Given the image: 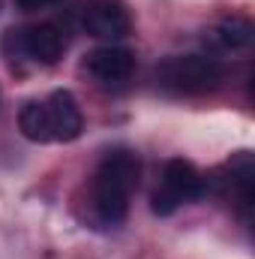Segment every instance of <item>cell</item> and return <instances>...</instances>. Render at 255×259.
Masks as SVG:
<instances>
[{
    "label": "cell",
    "mask_w": 255,
    "mask_h": 259,
    "mask_svg": "<svg viewBox=\"0 0 255 259\" xmlns=\"http://www.w3.org/2000/svg\"><path fill=\"white\" fill-rule=\"evenodd\" d=\"M156 84L168 94H183V97H198L210 94L222 84L225 69L210 55H171L156 64Z\"/></svg>",
    "instance_id": "2"
},
{
    "label": "cell",
    "mask_w": 255,
    "mask_h": 259,
    "mask_svg": "<svg viewBox=\"0 0 255 259\" xmlns=\"http://www.w3.org/2000/svg\"><path fill=\"white\" fill-rule=\"evenodd\" d=\"M87 72L102 84H120L135 72V55L123 46H102L87 55Z\"/></svg>",
    "instance_id": "5"
},
{
    "label": "cell",
    "mask_w": 255,
    "mask_h": 259,
    "mask_svg": "<svg viewBox=\"0 0 255 259\" xmlns=\"http://www.w3.org/2000/svg\"><path fill=\"white\" fill-rule=\"evenodd\" d=\"M81 24L96 39H123L132 30V18L120 0H90L81 12Z\"/></svg>",
    "instance_id": "3"
},
{
    "label": "cell",
    "mask_w": 255,
    "mask_h": 259,
    "mask_svg": "<svg viewBox=\"0 0 255 259\" xmlns=\"http://www.w3.org/2000/svg\"><path fill=\"white\" fill-rule=\"evenodd\" d=\"M24 12H30V9H45V6H57L60 0H15Z\"/></svg>",
    "instance_id": "11"
},
{
    "label": "cell",
    "mask_w": 255,
    "mask_h": 259,
    "mask_svg": "<svg viewBox=\"0 0 255 259\" xmlns=\"http://www.w3.org/2000/svg\"><path fill=\"white\" fill-rule=\"evenodd\" d=\"M24 49H27V58L36 61L42 66H54L63 58L66 39L60 33L57 24H33V27H24Z\"/></svg>",
    "instance_id": "7"
},
{
    "label": "cell",
    "mask_w": 255,
    "mask_h": 259,
    "mask_svg": "<svg viewBox=\"0 0 255 259\" xmlns=\"http://www.w3.org/2000/svg\"><path fill=\"white\" fill-rule=\"evenodd\" d=\"M48 124H51V142H75L84 130V118L78 109V100L69 91H54L45 100Z\"/></svg>",
    "instance_id": "6"
},
{
    "label": "cell",
    "mask_w": 255,
    "mask_h": 259,
    "mask_svg": "<svg viewBox=\"0 0 255 259\" xmlns=\"http://www.w3.org/2000/svg\"><path fill=\"white\" fill-rule=\"evenodd\" d=\"M0 6H3V0H0Z\"/></svg>",
    "instance_id": "12"
},
{
    "label": "cell",
    "mask_w": 255,
    "mask_h": 259,
    "mask_svg": "<svg viewBox=\"0 0 255 259\" xmlns=\"http://www.w3.org/2000/svg\"><path fill=\"white\" fill-rule=\"evenodd\" d=\"M210 39L222 49V52H240L252 42V24L249 18L243 15H231V18H222L213 30H210Z\"/></svg>",
    "instance_id": "8"
},
{
    "label": "cell",
    "mask_w": 255,
    "mask_h": 259,
    "mask_svg": "<svg viewBox=\"0 0 255 259\" xmlns=\"http://www.w3.org/2000/svg\"><path fill=\"white\" fill-rule=\"evenodd\" d=\"M18 127L24 133V139L30 142H51V124H48L45 103H24V109L18 112Z\"/></svg>",
    "instance_id": "9"
},
{
    "label": "cell",
    "mask_w": 255,
    "mask_h": 259,
    "mask_svg": "<svg viewBox=\"0 0 255 259\" xmlns=\"http://www.w3.org/2000/svg\"><path fill=\"white\" fill-rule=\"evenodd\" d=\"M174 205H183V202H195L207 193V181L204 175L192 166L189 160L183 157H171L165 163V172H162V190Z\"/></svg>",
    "instance_id": "4"
},
{
    "label": "cell",
    "mask_w": 255,
    "mask_h": 259,
    "mask_svg": "<svg viewBox=\"0 0 255 259\" xmlns=\"http://www.w3.org/2000/svg\"><path fill=\"white\" fill-rule=\"evenodd\" d=\"M0 49H3V58L9 64H18V61H27V49H24V27H9L0 39Z\"/></svg>",
    "instance_id": "10"
},
{
    "label": "cell",
    "mask_w": 255,
    "mask_h": 259,
    "mask_svg": "<svg viewBox=\"0 0 255 259\" xmlns=\"http://www.w3.org/2000/svg\"><path fill=\"white\" fill-rule=\"evenodd\" d=\"M138 178H141V160L129 148H114L99 160L93 172V184H90L93 211L99 223L117 226L126 220L129 196L138 187Z\"/></svg>",
    "instance_id": "1"
}]
</instances>
